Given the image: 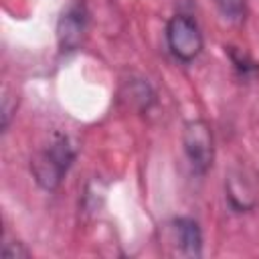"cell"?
Instances as JSON below:
<instances>
[{
    "label": "cell",
    "instance_id": "obj_4",
    "mask_svg": "<svg viewBox=\"0 0 259 259\" xmlns=\"http://www.w3.org/2000/svg\"><path fill=\"white\" fill-rule=\"evenodd\" d=\"M87 30V10L83 4L69 6L57 22V40L63 53L77 51Z\"/></svg>",
    "mask_w": 259,
    "mask_h": 259
},
{
    "label": "cell",
    "instance_id": "obj_8",
    "mask_svg": "<svg viewBox=\"0 0 259 259\" xmlns=\"http://www.w3.org/2000/svg\"><path fill=\"white\" fill-rule=\"evenodd\" d=\"M231 57H233V63H235V67H237V71L243 75V77H249V75H253V73H257V67H255V63L253 61H249L245 55H241V53H235V51H231Z\"/></svg>",
    "mask_w": 259,
    "mask_h": 259
},
{
    "label": "cell",
    "instance_id": "obj_5",
    "mask_svg": "<svg viewBox=\"0 0 259 259\" xmlns=\"http://www.w3.org/2000/svg\"><path fill=\"white\" fill-rule=\"evenodd\" d=\"M225 192H227V200L235 212H247L257 204L255 180L243 168H235L229 172V176L225 180Z\"/></svg>",
    "mask_w": 259,
    "mask_h": 259
},
{
    "label": "cell",
    "instance_id": "obj_3",
    "mask_svg": "<svg viewBox=\"0 0 259 259\" xmlns=\"http://www.w3.org/2000/svg\"><path fill=\"white\" fill-rule=\"evenodd\" d=\"M184 152L196 174H204L212 166L214 148H212V132L210 125L202 119H192L184 125L182 134Z\"/></svg>",
    "mask_w": 259,
    "mask_h": 259
},
{
    "label": "cell",
    "instance_id": "obj_6",
    "mask_svg": "<svg viewBox=\"0 0 259 259\" xmlns=\"http://www.w3.org/2000/svg\"><path fill=\"white\" fill-rule=\"evenodd\" d=\"M172 233H174V241L180 247V251L188 257H200L202 253V235H200V227L196 221L192 219H176L172 223Z\"/></svg>",
    "mask_w": 259,
    "mask_h": 259
},
{
    "label": "cell",
    "instance_id": "obj_2",
    "mask_svg": "<svg viewBox=\"0 0 259 259\" xmlns=\"http://www.w3.org/2000/svg\"><path fill=\"white\" fill-rule=\"evenodd\" d=\"M166 40L170 53L182 63L194 61L202 51V34L196 22L186 14H176L168 20Z\"/></svg>",
    "mask_w": 259,
    "mask_h": 259
},
{
    "label": "cell",
    "instance_id": "obj_1",
    "mask_svg": "<svg viewBox=\"0 0 259 259\" xmlns=\"http://www.w3.org/2000/svg\"><path fill=\"white\" fill-rule=\"evenodd\" d=\"M75 160V146L67 136H57L42 152L32 158V174L38 186L45 190H55Z\"/></svg>",
    "mask_w": 259,
    "mask_h": 259
},
{
    "label": "cell",
    "instance_id": "obj_9",
    "mask_svg": "<svg viewBox=\"0 0 259 259\" xmlns=\"http://www.w3.org/2000/svg\"><path fill=\"white\" fill-rule=\"evenodd\" d=\"M2 257H6V259H24V257H28V251L20 243H4Z\"/></svg>",
    "mask_w": 259,
    "mask_h": 259
},
{
    "label": "cell",
    "instance_id": "obj_7",
    "mask_svg": "<svg viewBox=\"0 0 259 259\" xmlns=\"http://www.w3.org/2000/svg\"><path fill=\"white\" fill-rule=\"evenodd\" d=\"M214 2L221 8V12L231 20H239L245 12V0H214Z\"/></svg>",
    "mask_w": 259,
    "mask_h": 259
}]
</instances>
